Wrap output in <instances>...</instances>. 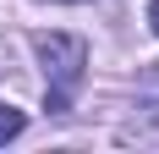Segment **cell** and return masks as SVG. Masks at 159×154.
I'll use <instances>...</instances> for the list:
<instances>
[{
	"instance_id": "6da1fadb",
	"label": "cell",
	"mask_w": 159,
	"mask_h": 154,
	"mask_svg": "<svg viewBox=\"0 0 159 154\" xmlns=\"http://www.w3.org/2000/svg\"><path fill=\"white\" fill-rule=\"evenodd\" d=\"M33 55H39L44 83H49V116H66L71 94L82 83V66H88V44L77 33H33Z\"/></svg>"
},
{
	"instance_id": "7a4b0ae2",
	"label": "cell",
	"mask_w": 159,
	"mask_h": 154,
	"mask_svg": "<svg viewBox=\"0 0 159 154\" xmlns=\"http://www.w3.org/2000/svg\"><path fill=\"white\" fill-rule=\"evenodd\" d=\"M22 127H28V116H22V110H16V105H0V143H11Z\"/></svg>"
},
{
	"instance_id": "3957f363",
	"label": "cell",
	"mask_w": 159,
	"mask_h": 154,
	"mask_svg": "<svg viewBox=\"0 0 159 154\" xmlns=\"http://www.w3.org/2000/svg\"><path fill=\"white\" fill-rule=\"evenodd\" d=\"M148 28H154V39H159V0L148 6Z\"/></svg>"
},
{
	"instance_id": "277c9868",
	"label": "cell",
	"mask_w": 159,
	"mask_h": 154,
	"mask_svg": "<svg viewBox=\"0 0 159 154\" xmlns=\"http://www.w3.org/2000/svg\"><path fill=\"white\" fill-rule=\"evenodd\" d=\"M6 66H11V61H6V44H0V72H6Z\"/></svg>"
},
{
	"instance_id": "5b68a950",
	"label": "cell",
	"mask_w": 159,
	"mask_h": 154,
	"mask_svg": "<svg viewBox=\"0 0 159 154\" xmlns=\"http://www.w3.org/2000/svg\"><path fill=\"white\" fill-rule=\"evenodd\" d=\"M55 6H82V0H55Z\"/></svg>"
}]
</instances>
